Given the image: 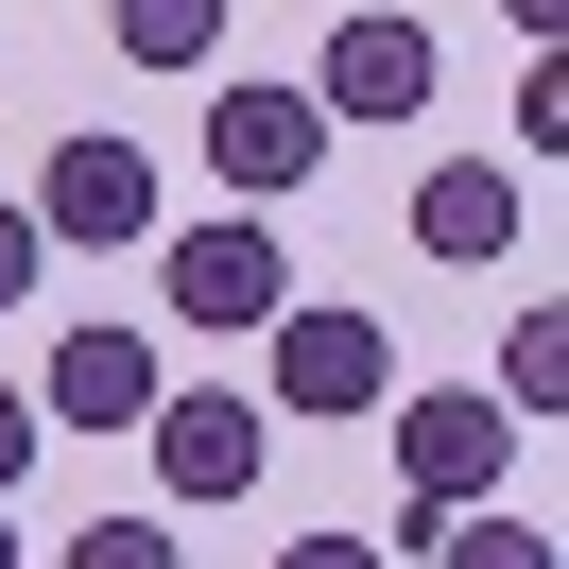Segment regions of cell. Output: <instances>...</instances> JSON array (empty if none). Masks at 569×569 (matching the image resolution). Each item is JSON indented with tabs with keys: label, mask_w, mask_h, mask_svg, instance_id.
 <instances>
[{
	"label": "cell",
	"mask_w": 569,
	"mask_h": 569,
	"mask_svg": "<svg viewBox=\"0 0 569 569\" xmlns=\"http://www.w3.org/2000/svg\"><path fill=\"white\" fill-rule=\"evenodd\" d=\"M397 449V500H431V518H466V500H500V466H518V415H500V397H380V415H362Z\"/></svg>",
	"instance_id": "obj_1"
},
{
	"label": "cell",
	"mask_w": 569,
	"mask_h": 569,
	"mask_svg": "<svg viewBox=\"0 0 569 569\" xmlns=\"http://www.w3.org/2000/svg\"><path fill=\"white\" fill-rule=\"evenodd\" d=\"M190 156H208L224 208H277V190L328 173V104H311V87H208V139H190Z\"/></svg>",
	"instance_id": "obj_2"
},
{
	"label": "cell",
	"mask_w": 569,
	"mask_h": 569,
	"mask_svg": "<svg viewBox=\"0 0 569 569\" xmlns=\"http://www.w3.org/2000/svg\"><path fill=\"white\" fill-rule=\"evenodd\" d=\"M139 449H156V500H190V518H224V500L259 483V449H277V415H259V397H173L156 380V415H139Z\"/></svg>",
	"instance_id": "obj_3"
},
{
	"label": "cell",
	"mask_w": 569,
	"mask_h": 569,
	"mask_svg": "<svg viewBox=\"0 0 569 569\" xmlns=\"http://www.w3.org/2000/svg\"><path fill=\"white\" fill-rule=\"evenodd\" d=\"M380 397H397V328H380V311H311V293H293V311H277V415L362 431Z\"/></svg>",
	"instance_id": "obj_4"
},
{
	"label": "cell",
	"mask_w": 569,
	"mask_h": 569,
	"mask_svg": "<svg viewBox=\"0 0 569 569\" xmlns=\"http://www.w3.org/2000/svg\"><path fill=\"white\" fill-rule=\"evenodd\" d=\"M156 277H173L190 328H277V311H293V259H277V224H259V208L173 224V259H156Z\"/></svg>",
	"instance_id": "obj_5"
},
{
	"label": "cell",
	"mask_w": 569,
	"mask_h": 569,
	"mask_svg": "<svg viewBox=\"0 0 569 569\" xmlns=\"http://www.w3.org/2000/svg\"><path fill=\"white\" fill-rule=\"evenodd\" d=\"M311 104L328 121H415L431 104V18H397V0H346L311 52Z\"/></svg>",
	"instance_id": "obj_6"
},
{
	"label": "cell",
	"mask_w": 569,
	"mask_h": 569,
	"mask_svg": "<svg viewBox=\"0 0 569 569\" xmlns=\"http://www.w3.org/2000/svg\"><path fill=\"white\" fill-rule=\"evenodd\" d=\"M36 242H87V259L156 242V156H139V139H52V173H36Z\"/></svg>",
	"instance_id": "obj_7"
},
{
	"label": "cell",
	"mask_w": 569,
	"mask_h": 569,
	"mask_svg": "<svg viewBox=\"0 0 569 569\" xmlns=\"http://www.w3.org/2000/svg\"><path fill=\"white\" fill-rule=\"evenodd\" d=\"M36 415H52V431H139V415H156V346H139V328H104V311H87L70 346H52Z\"/></svg>",
	"instance_id": "obj_8"
},
{
	"label": "cell",
	"mask_w": 569,
	"mask_h": 569,
	"mask_svg": "<svg viewBox=\"0 0 569 569\" xmlns=\"http://www.w3.org/2000/svg\"><path fill=\"white\" fill-rule=\"evenodd\" d=\"M518 224H535V190L500 156H431L415 173V259H518Z\"/></svg>",
	"instance_id": "obj_9"
},
{
	"label": "cell",
	"mask_w": 569,
	"mask_h": 569,
	"mask_svg": "<svg viewBox=\"0 0 569 569\" xmlns=\"http://www.w3.org/2000/svg\"><path fill=\"white\" fill-rule=\"evenodd\" d=\"M104 36L139 52V70H208V52H224V0H104Z\"/></svg>",
	"instance_id": "obj_10"
},
{
	"label": "cell",
	"mask_w": 569,
	"mask_h": 569,
	"mask_svg": "<svg viewBox=\"0 0 569 569\" xmlns=\"http://www.w3.org/2000/svg\"><path fill=\"white\" fill-rule=\"evenodd\" d=\"M431 569H552V535L500 518V500H466V518H431Z\"/></svg>",
	"instance_id": "obj_11"
},
{
	"label": "cell",
	"mask_w": 569,
	"mask_h": 569,
	"mask_svg": "<svg viewBox=\"0 0 569 569\" xmlns=\"http://www.w3.org/2000/svg\"><path fill=\"white\" fill-rule=\"evenodd\" d=\"M500 397H518V415H552V397H569V311H518V346H500Z\"/></svg>",
	"instance_id": "obj_12"
},
{
	"label": "cell",
	"mask_w": 569,
	"mask_h": 569,
	"mask_svg": "<svg viewBox=\"0 0 569 569\" xmlns=\"http://www.w3.org/2000/svg\"><path fill=\"white\" fill-rule=\"evenodd\" d=\"M52 569H190V552H173V518H87Z\"/></svg>",
	"instance_id": "obj_13"
},
{
	"label": "cell",
	"mask_w": 569,
	"mask_h": 569,
	"mask_svg": "<svg viewBox=\"0 0 569 569\" xmlns=\"http://www.w3.org/2000/svg\"><path fill=\"white\" fill-rule=\"evenodd\" d=\"M36 449H52V415H36L18 380H0V500H18V466H36Z\"/></svg>",
	"instance_id": "obj_14"
},
{
	"label": "cell",
	"mask_w": 569,
	"mask_h": 569,
	"mask_svg": "<svg viewBox=\"0 0 569 569\" xmlns=\"http://www.w3.org/2000/svg\"><path fill=\"white\" fill-rule=\"evenodd\" d=\"M52 277V242H36V208H0V311H18V293Z\"/></svg>",
	"instance_id": "obj_15"
},
{
	"label": "cell",
	"mask_w": 569,
	"mask_h": 569,
	"mask_svg": "<svg viewBox=\"0 0 569 569\" xmlns=\"http://www.w3.org/2000/svg\"><path fill=\"white\" fill-rule=\"evenodd\" d=\"M277 569H397V552H362V535H293Z\"/></svg>",
	"instance_id": "obj_16"
},
{
	"label": "cell",
	"mask_w": 569,
	"mask_h": 569,
	"mask_svg": "<svg viewBox=\"0 0 569 569\" xmlns=\"http://www.w3.org/2000/svg\"><path fill=\"white\" fill-rule=\"evenodd\" d=\"M500 18H518V36H535V52H552V36H569V0H500Z\"/></svg>",
	"instance_id": "obj_17"
},
{
	"label": "cell",
	"mask_w": 569,
	"mask_h": 569,
	"mask_svg": "<svg viewBox=\"0 0 569 569\" xmlns=\"http://www.w3.org/2000/svg\"><path fill=\"white\" fill-rule=\"evenodd\" d=\"M0 569H18V535H0Z\"/></svg>",
	"instance_id": "obj_18"
}]
</instances>
